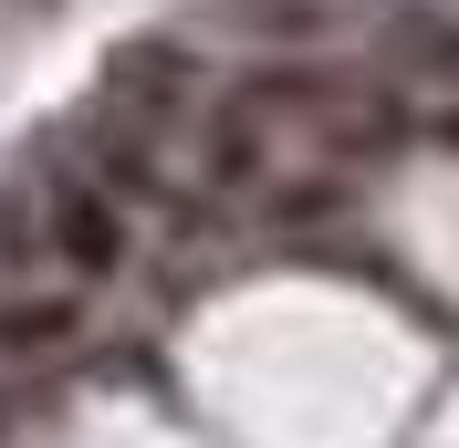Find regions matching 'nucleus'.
Here are the masks:
<instances>
[{"label": "nucleus", "mask_w": 459, "mask_h": 448, "mask_svg": "<svg viewBox=\"0 0 459 448\" xmlns=\"http://www.w3.org/2000/svg\"><path fill=\"white\" fill-rule=\"evenodd\" d=\"M0 438H11V396H0Z\"/></svg>", "instance_id": "39448f33"}, {"label": "nucleus", "mask_w": 459, "mask_h": 448, "mask_svg": "<svg viewBox=\"0 0 459 448\" xmlns=\"http://www.w3.org/2000/svg\"><path fill=\"white\" fill-rule=\"evenodd\" d=\"M240 11H251V31H282V42L324 31V0H240Z\"/></svg>", "instance_id": "7ed1b4c3"}, {"label": "nucleus", "mask_w": 459, "mask_h": 448, "mask_svg": "<svg viewBox=\"0 0 459 448\" xmlns=\"http://www.w3.org/2000/svg\"><path fill=\"white\" fill-rule=\"evenodd\" d=\"M397 42H407V63H438V73H459V31H449V22H397Z\"/></svg>", "instance_id": "20e7f679"}, {"label": "nucleus", "mask_w": 459, "mask_h": 448, "mask_svg": "<svg viewBox=\"0 0 459 448\" xmlns=\"http://www.w3.org/2000/svg\"><path fill=\"white\" fill-rule=\"evenodd\" d=\"M42 240H53V251L74 261L84 281H105L115 261H126V209H115L94 177H63V188L42 198Z\"/></svg>", "instance_id": "f257e3e1"}, {"label": "nucleus", "mask_w": 459, "mask_h": 448, "mask_svg": "<svg viewBox=\"0 0 459 448\" xmlns=\"http://www.w3.org/2000/svg\"><path fill=\"white\" fill-rule=\"evenodd\" d=\"M84 334V303L74 292H0V365H42Z\"/></svg>", "instance_id": "f03ea898"}]
</instances>
